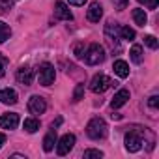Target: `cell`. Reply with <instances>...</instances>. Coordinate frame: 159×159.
<instances>
[{
    "instance_id": "cell-1",
    "label": "cell",
    "mask_w": 159,
    "mask_h": 159,
    "mask_svg": "<svg viewBox=\"0 0 159 159\" xmlns=\"http://www.w3.org/2000/svg\"><path fill=\"white\" fill-rule=\"evenodd\" d=\"M105 49L99 45V43H92V45H86V52H84V62L88 66H98L105 60Z\"/></svg>"
},
{
    "instance_id": "cell-2",
    "label": "cell",
    "mask_w": 159,
    "mask_h": 159,
    "mask_svg": "<svg viewBox=\"0 0 159 159\" xmlns=\"http://www.w3.org/2000/svg\"><path fill=\"white\" fill-rule=\"evenodd\" d=\"M86 135L92 139V140H99V139H105L107 137V124L103 118H92L86 125Z\"/></svg>"
},
{
    "instance_id": "cell-3",
    "label": "cell",
    "mask_w": 159,
    "mask_h": 159,
    "mask_svg": "<svg viewBox=\"0 0 159 159\" xmlns=\"http://www.w3.org/2000/svg\"><path fill=\"white\" fill-rule=\"evenodd\" d=\"M38 77H39V83H41L43 86H51V84L54 83V77H56L54 66L49 64V62H43V64L39 66V69H38Z\"/></svg>"
},
{
    "instance_id": "cell-4",
    "label": "cell",
    "mask_w": 159,
    "mask_h": 159,
    "mask_svg": "<svg viewBox=\"0 0 159 159\" xmlns=\"http://www.w3.org/2000/svg\"><path fill=\"white\" fill-rule=\"evenodd\" d=\"M111 86H112V81H111L107 75H103V73L94 75V79L90 81V90H92L94 94H103V92H107Z\"/></svg>"
},
{
    "instance_id": "cell-5",
    "label": "cell",
    "mask_w": 159,
    "mask_h": 159,
    "mask_svg": "<svg viewBox=\"0 0 159 159\" xmlns=\"http://www.w3.org/2000/svg\"><path fill=\"white\" fill-rule=\"evenodd\" d=\"M124 142H125V150L127 152H139L140 146H142V137L137 131H129V133H125Z\"/></svg>"
},
{
    "instance_id": "cell-6",
    "label": "cell",
    "mask_w": 159,
    "mask_h": 159,
    "mask_svg": "<svg viewBox=\"0 0 159 159\" xmlns=\"http://www.w3.org/2000/svg\"><path fill=\"white\" fill-rule=\"evenodd\" d=\"M73 146H75V135L66 133V135L58 140V144H56V153H58V155H66V153H69V152L73 150Z\"/></svg>"
},
{
    "instance_id": "cell-7",
    "label": "cell",
    "mask_w": 159,
    "mask_h": 159,
    "mask_svg": "<svg viewBox=\"0 0 159 159\" xmlns=\"http://www.w3.org/2000/svg\"><path fill=\"white\" fill-rule=\"evenodd\" d=\"M28 111H30L32 114H43V112L47 111L45 99L39 98V96H32V98L28 99Z\"/></svg>"
},
{
    "instance_id": "cell-8",
    "label": "cell",
    "mask_w": 159,
    "mask_h": 159,
    "mask_svg": "<svg viewBox=\"0 0 159 159\" xmlns=\"http://www.w3.org/2000/svg\"><path fill=\"white\" fill-rule=\"evenodd\" d=\"M17 81L25 86H30L32 81H34V69L30 66H23L17 69Z\"/></svg>"
},
{
    "instance_id": "cell-9",
    "label": "cell",
    "mask_w": 159,
    "mask_h": 159,
    "mask_svg": "<svg viewBox=\"0 0 159 159\" xmlns=\"http://www.w3.org/2000/svg\"><path fill=\"white\" fill-rule=\"evenodd\" d=\"M19 125V114L17 112H10L0 116V127L2 129H15Z\"/></svg>"
},
{
    "instance_id": "cell-10",
    "label": "cell",
    "mask_w": 159,
    "mask_h": 159,
    "mask_svg": "<svg viewBox=\"0 0 159 159\" xmlns=\"http://www.w3.org/2000/svg\"><path fill=\"white\" fill-rule=\"evenodd\" d=\"M101 17H103V8H101V4H99V2H92L90 8H88V11H86V19H88L90 23H99Z\"/></svg>"
},
{
    "instance_id": "cell-11",
    "label": "cell",
    "mask_w": 159,
    "mask_h": 159,
    "mask_svg": "<svg viewBox=\"0 0 159 159\" xmlns=\"http://www.w3.org/2000/svg\"><path fill=\"white\" fill-rule=\"evenodd\" d=\"M54 17L56 19H62V21H71L73 19V13L69 11V8L66 6V2H56L54 4Z\"/></svg>"
},
{
    "instance_id": "cell-12",
    "label": "cell",
    "mask_w": 159,
    "mask_h": 159,
    "mask_svg": "<svg viewBox=\"0 0 159 159\" xmlns=\"http://www.w3.org/2000/svg\"><path fill=\"white\" fill-rule=\"evenodd\" d=\"M127 99H129V90H125V88L118 90V92L114 94L112 101H111V107H112V111H114V109H120V107H124V105L127 103Z\"/></svg>"
},
{
    "instance_id": "cell-13",
    "label": "cell",
    "mask_w": 159,
    "mask_h": 159,
    "mask_svg": "<svg viewBox=\"0 0 159 159\" xmlns=\"http://www.w3.org/2000/svg\"><path fill=\"white\" fill-rule=\"evenodd\" d=\"M0 101L4 105H15L17 103V92L13 88H2L0 90Z\"/></svg>"
},
{
    "instance_id": "cell-14",
    "label": "cell",
    "mask_w": 159,
    "mask_h": 159,
    "mask_svg": "<svg viewBox=\"0 0 159 159\" xmlns=\"http://www.w3.org/2000/svg\"><path fill=\"white\" fill-rule=\"evenodd\" d=\"M112 69H114V73H116L118 77H122V79H125V77L129 75V64H127L125 60H116V62L112 64Z\"/></svg>"
},
{
    "instance_id": "cell-15",
    "label": "cell",
    "mask_w": 159,
    "mask_h": 159,
    "mask_svg": "<svg viewBox=\"0 0 159 159\" xmlns=\"http://www.w3.org/2000/svg\"><path fill=\"white\" fill-rule=\"evenodd\" d=\"M54 144H56V129H51L45 139H43V150L45 152H52L54 150Z\"/></svg>"
},
{
    "instance_id": "cell-16",
    "label": "cell",
    "mask_w": 159,
    "mask_h": 159,
    "mask_svg": "<svg viewBox=\"0 0 159 159\" xmlns=\"http://www.w3.org/2000/svg\"><path fill=\"white\" fill-rule=\"evenodd\" d=\"M131 15H133L135 25H139V26H144V25L148 23V15H146V11H144V10H140V8H135Z\"/></svg>"
},
{
    "instance_id": "cell-17",
    "label": "cell",
    "mask_w": 159,
    "mask_h": 159,
    "mask_svg": "<svg viewBox=\"0 0 159 159\" xmlns=\"http://www.w3.org/2000/svg\"><path fill=\"white\" fill-rule=\"evenodd\" d=\"M129 54H131V60H133L135 64H140L142 58H144V54H142V47H140V45H133L131 51H129Z\"/></svg>"
},
{
    "instance_id": "cell-18",
    "label": "cell",
    "mask_w": 159,
    "mask_h": 159,
    "mask_svg": "<svg viewBox=\"0 0 159 159\" xmlns=\"http://www.w3.org/2000/svg\"><path fill=\"white\" fill-rule=\"evenodd\" d=\"M23 127H25L26 133H36V131L39 129V122H38L36 118H26L25 124H23Z\"/></svg>"
},
{
    "instance_id": "cell-19",
    "label": "cell",
    "mask_w": 159,
    "mask_h": 159,
    "mask_svg": "<svg viewBox=\"0 0 159 159\" xmlns=\"http://www.w3.org/2000/svg\"><path fill=\"white\" fill-rule=\"evenodd\" d=\"M10 36H11V28H10V25H6L4 21H0V43L8 41Z\"/></svg>"
},
{
    "instance_id": "cell-20",
    "label": "cell",
    "mask_w": 159,
    "mask_h": 159,
    "mask_svg": "<svg viewBox=\"0 0 159 159\" xmlns=\"http://www.w3.org/2000/svg\"><path fill=\"white\" fill-rule=\"evenodd\" d=\"M84 52H86V43H84V41H77V43L73 45V54H75L79 60L84 58Z\"/></svg>"
},
{
    "instance_id": "cell-21",
    "label": "cell",
    "mask_w": 159,
    "mask_h": 159,
    "mask_svg": "<svg viewBox=\"0 0 159 159\" xmlns=\"http://www.w3.org/2000/svg\"><path fill=\"white\" fill-rule=\"evenodd\" d=\"M118 36L122 38V39H135V30L133 28H129V26H120L118 28Z\"/></svg>"
},
{
    "instance_id": "cell-22",
    "label": "cell",
    "mask_w": 159,
    "mask_h": 159,
    "mask_svg": "<svg viewBox=\"0 0 159 159\" xmlns=\"http://www.w3.org/2000/svg\"><path fill=\"white\" fill-rule=\"evenodd\" d=\"M83 94H84V84H77V88H75V92H73V101H75V103L81 101V99H83Z\"/></svg>"
},
{
    "instance_id": "cell-23",
    "label": "cell",
    "mask_w": 159,
    "mask_h": 159,
    "mask_svg": "<svg viewBox=\"0 0 159 159\" xmlns=\"http://www.w3.org/2000/svg\"><path fill=\"white\" fill-rule=\"evenodd\" d=\"M144 43H146V45H148L150 49H153V51H155V49L159 47V41H157V39H155L153 36H146V38H144Z\"/></svg>"
},
{
    "instance_id": "cell-24",
    "label": "cell",
    "mask_w": 159,
    "mask_h": 159,
    "mask_svg": "<svg viewBox=\"0 0 159 159\" xmlns=\"http://www.w3.org/2000/svg\"><path fill=\"white\" fill-rule=\"evenodd\" d=\"M90 157H103V152L101 150H84V159H90Z\"/></svg>"
},
{
    "instance_id": "cell-25",
    "label": "cell",
    "mask_w": 159,
    "mask_h": 159,
    "mask_svg": "<svg viewBox=\"0 0 159 159\" xmlns=\"http://www.w3.org/2000/svg\"><path fill=\"white\" fill-rule=\"evenodd\" d=\"M11 6H13V0H0V11H2V13L10 11Z\"/></svg>"
},
{
    "instance_id": "cell-26",
    "label": "cell",
    "mask_w": 159,
    "mask_h": 159,
    "mask_svg": "<svg viewBox=\"0 0 159 159\" xmlns=\"http://www.w3.org/2000/svg\"><path fill=\"white\" fill-rule=\"evenodd\" d=\"M6 66H8V58L4 54H0V79L6 75Z\"/></svg>"
},
{
    "instance_id": "cell-27",
    "label": "cell",
    "mask_w": 159,
    "mask_h": 159,
    "mask_svg": "<svg viewBox=\"0 0 159 159\" xmlns=\"http://www.w3.org/2000/svg\"><path fill=\"white\" fill-rule=\"evenodd\" d=\"M112 4H114V8H116L118 11H122V10H125V8H127L129 0H112Z\"/></svg>"
},
{
    "instance_id": "cell-28",
    "label": "cell",
    "mask_w": 159,
    "mask_h": 159,
    "mask_svg": "<svg viewBox=\"0 0 159 159\" xmlns=\"http://www.w3.org/2000/svg\"><path fill=\"white\" fill-rule=\"evenodd\" d=\"M139 2H140V4H144L148 10H155V8H157V2H159V0H139Z\"/></svg>"
},
{
    "instance_id": "cell-29",
    "label": "cell",
    "mask_w": 159,
    "mask_h": 159,
    "mask_svg": "<svg viewBox=\"0 0 159 159\" xmlns=\"http://www.w3.org/2000/svg\"><path fill=\"white\" fill-rule=\"evenodd\" d=\"M148 105H150L152 109H157V107H159V98H157V96H152V98L148 99Z\"/></svg>"
},
{
    "instance_id": "cell-30",
    "label": "cell",
    "mask_w": 159,
    "mask_h": 159,
    "mask_svg": "<svg viewBox=\"0 0 159 159\" xmlns=\"http://www.w3.org/2000/svg\"><path fill=\"white\" fill-rule=\"evenodd\" d=\"M67 2H69L71 6H84L86 0H67Z\"/></svg>"
},
{
    "instance_id": "cell-31",
    "label": "cell",
    "mask_w": 159,
    "mask_h": 159,
    "mask_svg": "<svg viewBox=\"0 0 159 159\" xmlns=\"http://www.w3.org/2000/svg\"><path fill=\"white\" fill-rule=\"evenodd\" d=\"M60 124H62V118H58L56 122H52V125H51V127H52V129H56V127H58Z\"/></svg>"
},
{
    "instance_id": "cell-32",
    "label": "cell",
    "mask_w": 159,
    "mask_h": 159,
    "mask_svg": "<svg viewBox=\"0 0 159 159\" xmlns=\"http://www.w3.org/2000/svg\"><path fill=\"white\" fill-rule=\"evenodd\" d=\"M4 142H6V135H4V133H0V148H2Z\"/></svg>"
},
{
    "instance_id": "cell-33",
    "label": "cell",
    "mask_w": 159,
    "mask_h": 159,
    "mask_svg": "<svg viewBox=\"0 0 159 159\" xmlns=\"http://www.w3.org/2000/svg\"><path fill=\"white\" fill-rule=\"evenodd\" d=\"M11 157H17V159H26V157H25V155H21V153H13Z\"/></svg>"
}]
</instances>
